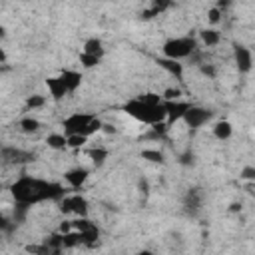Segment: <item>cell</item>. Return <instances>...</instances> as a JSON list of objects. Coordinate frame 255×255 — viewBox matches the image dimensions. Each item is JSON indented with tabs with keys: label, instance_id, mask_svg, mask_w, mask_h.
<instances>
[{
	"label": "cell",
	"instance_id": "6da1fadb",
	"mask_svg": "<svg viewBox=\"0 0 255 255\" xmlns=\"http://www.w3.org/2000/svg\"><path fill=\"white\" fill-rule=\"evenodd\" d=\"M64 135H84L90 137L92 133L102 129V120L96 118L94 114H84V112H74L70 114L64 122Z\"/></svg>",
	"mask_w": 255,
	"mask_h": 255
},
{
	"label": "cell",
	"instance_id": "7a4b0ae2",
	"mask_svg": "<svg viewBox=\"0 0 255 255\" xmlns=\"http://www.w3.org/2000/svg\"><path fill=\"white\" fill-rule=\"evenodd\" d=\"M124 110L137 122L141 124H147V126H155V124H163L165 122V110H163V104L159 106H147L143 104L139 98H133L129 100Z\"/></svg>",
	"mask_w": 255,
	"mask_h": 255
},
{
	"label": "cell",
	"instance_id": "3957f363",
	"mask_svg": "<svg viewBox=\"0 0 255 255\" xmlns=\"http://www.w3.org/2000/svg\"><path fill=\"white\" fill-rule=\"evenodd\" d=\"M195 52V40L191 36H179V38H171L163 44V56L167 60H183L189 58Z\"/></svg>",
	"mask_w": 255,
	"mask_h": 255
},
{
	"label": "cell",
	"instance_id": "277c9868",
	"mask_svg": "<svg viewBox=\"0 0 255 255\" xmlns=\"http://www.w3.org/2000/svg\"><path fill=\"white\" fill-rule=\"evenodd\" d=\"M181 120L187 124V128H193V129H197V128L205 126V124L211 120V112H209L207 108L189 106V110L183 114V118H181Z\"/></svg>",
	"mask_w": 255,
	"mask_h": 255
},
{
	"label": "cell",
	"instance_id": "5b68a950",
	"mask_svg": "<svg viewBox=\"0 0 255 255\" xmlns=\"http://www.w3.org/2000/svg\"><path fill=\"white\" fill-rule=\"evenodd\" d=\"M189 106H191V104H187V102H181V100H177V102H163L165 120H167L169 124H173V122H179V120L183 118V114L189 110Z\"/></svg>",
	"mask_w": 255,
	"mask_h": 255
},
{
	"label": "cell",
	"instance_id": "8992f818",
	"mask_svg": "<svg viewBox=\"0 0 255 255\" xmlns=\"http://www.w3.org/2000/svg\"><path fill=\"white\" fill-rule=\"evenodd\" d=\"M235 62L239 72H249L253 68V54L245 46H235Z\"/></svg>",
	"mask_w": 255,
	"mask_h": 255
},
{
	"label": "cell",
	"instance_id": "52a82bcc",
	"mask_svg": "<svg viewBox=\"0 0 255 255\" xmlns=\"http://www.w3.org/2000/svg\"><path fill=\"white\" fill-rule=\"evenodd\" d=\"M68 197V207H70V213L78 215V217H86L88 215V201L84 195L80 193H74V195H66Z\"/></svg>",
	"mask_w": 255,
	"mask_h": 255
},
{
	"label": "cell",
	"instance_id": "ba28073f",
	"mask_svg": "<svg viewBox=\"0 0 255 255\" xmlns=\"http://www.w3.org/2000/svg\"><path fill=\"white\" fill-rule=\"evenodd\" d=\"M64 179L68 181L70 187L80 189V187L86 183V179H88V169H84V167H74V169H70V171L64 173Z\"/></svg>",
	"mask_w": 255,
	"mask_h": 255
},
{
	"label": "cell",
	"instance_id": "9c48e42d",
	"mask_svg": "<svg viewBox=\"0 0 255 255\" xmlns=\"http://www.w3.org/2000/svg\"><path fill=\"white\" fill-rule=\"evenodd\" d=\"M60 80L64 82L68 94H72V92H76V90L80 88V84H82V74H80L78 70H62Z\"/></svg>",
	"mask_w": 255,
	"mask_h": 255
},
{
	"label": "cell",
	"instance_id": "30bf717a",
	"mask_svg": "<svg viewBox=\"0 0 255 255\" xmlns=\"http://www.w3.org/2000/svg\"><path fill=\"white\" fill-rule=\"evenodd\" d=\"M46 88H48V92H50V96H52V100H62L66 94H68V90H66V86H64V82L60 80V76H54V78H48L46 80Z\"/></svg>",
	"mask_w": 255,
	"mask_h": 255
},
{
	"label": "cell",
	"instance_id": "8fae6325",
	"mask_svg": "<svg viewBox=\"0 0 255 255\" xmlns=\"http://www.w3.org/2000/svg\"><path fill=\"white\" fill-rule=\"evenodd\" d=\"M157 64H159V68H163L169 76H175V78H181V76H183V64H179V62H175V60L161 58Z\"/></svg>",
	"mask_w": 255,
	"mask_h": 255
},
{
	"label": "cell",
	"instance_id": "7c38bea8",
	"mask_svg": "<svg viewBox=\"0 0 255 255\" xmlns=\"http://www.w3.org/2000/svg\"><path fill=\"white\" fill-rule=\"evenodd\" d=\"M199 38H201V42H203L207 48H213V46H217V44L221 42V34H219L217 30H213V28L201 30V32H199Z\"/></svg>",
	"mask_w": 255,
	"mask_h": 255
},
{
	"label": "cell",
	"instance_id": "4fadbf2b",
	"mask_svg": "<svg viewBox=\"0 0 255 255\" xmlns=\"http://www.w3.org/2000/svg\"><path fill=\"white\" fill-rule=\"evenodd\" d=\"M84 54H90V56H102V40L100 38H88L86 42H84V50H82Z\"/></svg>",
	"mask_w": 255,
	"mask_h": 255
},
{
	"label": "cell",
	"instance_id": "5bb4252c",
	"mask_svg": "<svg viewBox=\"0 0 255 255\" xmlns=\"http://www.w3.org/2000/svg\"><path fill=\"white\" fill-rule=\"evenodd\" d=\"M231 133H233V128H231V124L225 122V120H221V122H217V124L213 126V135H215L217 139H227V137H231Z\"/></svg>",
	"mask_w": 255,
	"mask_h": 255
},
{
	"label": "cell",
	"instance_id": "9a60e30c",
	"mask_svg": "<svg viewBox=\"0 0 255 255\" xmlns=\"http://www.w3.org/2000/svg\"><path fill=\"white\" fill-rule=\"evenodd\" d=\"M46 143H48V147H52V149H66V147H68L64 133H50V135L46 137Z\"/></svg>",
	"mask_w": 255,
	"mask_h": 255
},
{
	"label": "cell",
	"instance_id": "2e32d148",
	"mask_svg": "<svg viewBox=\"0 0 255 255\" xmlns=\"http://www.w3.org/2000/svg\"><path fill=\"white\" fill-rule=\"evenodd\" d=\"M88 155H90V159H92L96 165H102V163L108 159L110 151H108L106 147H92V149L88 151Z\"/></svg>",
	"mask_w": 255,
	"mask_h": 255
},
{
	"label": "cell",
	"instance_id": "e0dca14e",
	"mask_svg": "<svg viewBox=\"0 0 255 255\" xmlns=\"http://www.w3.org/2000/svg\"><path fill=\"white\" fill-rule=\"evenodd\" d=\"M20 129L22 131H26V133H34V131H38L40 129V122L36 120V118H22L20 120Z\"/></svg>",
	"mask_w": 255,
	"mask_h": 255
},
{
	"label": "cell",
	"instance_id": "ac0fdd59",
	"mask_svg": "<svg viewBox=\"0 0 255 255\" xmlns=\"http://www.w3.org/2000/svg\"><path fill=\"white\" fill-rule=\"evenodd\" d=\"M141 157L151 161V163H161L163 161V153L159 149H143L141 151Z\"/></svg>",
	"mask_w": 255,
	"mask_h": 255
},
{
	"label": "cell",
	"instance_id": "d6986e66",
	"mask_svg": "<svg viewBox=\"0 0 255 255\" xmlns=\"http://www.w3.org/2000/svg\"><path fill=\"white\" fill-rule=\"evenodd\" d=\"M181 96H183V92L179 88H167V90H163L161 100L163 102H177V100H181Z\"/></svg>",
	"mask_w": 255,
	"mask_h": 255
},
{
	"label": "cell",
	"instance_id": "ffe728a7",
	"mask_svg": "<svg viewBox=\"0 0 255 255\" xmlns=\"http://www.w3.org/2000/svg\"><path fill=\"white\" fill-rule=\"evenodd\" d=\"M26 106H28L30 110H38V108H44V106H46V98H44V96H40V94L28 96V100H26Z\"/></svg>",
	"mask_w": 255,
	"mask_h": 255
},
{
	"label": "cell",
	"instance_id": "44dd1931",
	"mask_svg": "<svg viewBox=\"0 0 255 255\" xmlns=\"http://www.w3.org/2000/svg\"><path fill=\"white\" fill-rule=\"evenodd\" d=\"M86 141H88V137H84V135H66V145L74 147V149H80Z\"/></svg>",
	"mask_w": 255,
	"mask_h": 255
},
{
	"label": "cell",
	"instance_id": "7402d4cb",
	"mask_svg": "<svg viewBox=\"0 0 255 255\" xmlns=\"http://www.w3.org/2000/svg\"><path fill=\"white\" fill-rule=\"evenodd\" d=\"M80 64L88 70V68H94V66H98L100 64V58L98 56H90V54H80Z\"/></svg>",
	"mask_w": 255,
	"mask_h": 255
},
{
	"label": "cell",
	"instance_id": "603a6c76",
	"mask_svg": "<svg viewBox=\"0 0 255 255\" xmlns=\"http://www.w3.org/2000/svg\"><path fill=\"white\" fill-rule=\"evenodd\" d=\"M219 20H221V10H219V6L209 8V12H207V22H209V24H217Z\"/></svg>",
	"mask_w": 255,
	"mask_h": 255
},
{
	"label": "cell",
	"instance_id": "cb8c5ba5",
	"mask_svg": "<svg viewBox=\"0 0 255 255\" xmlns=\"http://www.w3.org/2000/svg\"><path fill=\"white\" fill-rule=\"evenodd\" d=\"M241 177H243V179H247V181H253V179H255V169H253L251 165H249V167H245V169L241 171Z\"/></svg>",
	"mask_w": 255,
	"mask_h": 255
},
{
	"label": "cell",
	"instance_id": "d4e9b609",
	"mask_svg": "<svg viewBox=\"0 0 255 255\" xmlns=\"http://www.w3.org/2000/svg\"><path fill=\"white\" fill-rule=\"evenodd\" d=\"M201 74L213 78V76H215V70H213V66H201Z\"/></svg>",
	"mask_w": 255,
	"mask_h": 255
},
{
	"label": "cell",
	"instance_id": "484cf974",
	"mask_svg": "<svg viewBox=\"0 0 255 255\" xmlns=\"http://www.w3.org/2000/svg\"><path fill=\"white\" fill-rule=\"evenodd\" d=\"M8 227H10V221H8V217L0 213V231H6Z\"/></svg>",
	"mask_w": 255,
	"mask_h": 255
},
{
	"label": "cell",
	"instance_id": "4316f807",
	"mask_svg": "<svg viewBox=\"0 0 255 255\" xmlns=\"http://www.w3.org/2000/svg\"><path fill=\"white\" fill-rule=\"evenodd\" d=\"M6 62V52H4V48H0V64H4Z\"/></svg>",
	"mask_w": 255,
	"mask_h": 255
},
{
	"label": "cell",
	"instance_id": "83f0119b",
	"mask_svg": "<svg viewBox=\"0 0 255 255\" xmlns=\"http://www.w3.org/2000/svg\"><path fill=\"white\" fill-rule=\"evenodd\" d=\"M137 255H153V253H149V251H141V253H137Z\"/></svg>",
	"mask_w": 255,
	"mask_h": 255
},
{
	"label": "cell",
	"instance_id": "f1b7e54d",
	"mask_svg": "<svg viewBox=\"0 0 255 255\" xmlns=\"http://www.w3.org/2000/svg\"><path fill=\"white\" fill-rule=\"evenodd\" d=\"M0 195H2V185H0Z\"/></svg>",
	"mask_w": 255,
	"mask_h": 255
}]
</instances>
